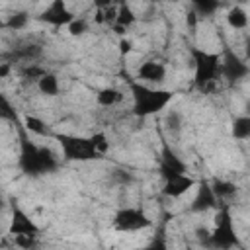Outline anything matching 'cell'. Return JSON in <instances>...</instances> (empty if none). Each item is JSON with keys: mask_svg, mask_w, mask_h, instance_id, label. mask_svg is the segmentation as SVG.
Returning <instances> with one entry per match:
<instances>
[{"mask_svg": "<svg viewBox=\"0 0 250 250\" xmlns=\"http://www.w3.org/2000/svg\"><path fill=\"white\" fill-rule=\"evenodd\" d=\"M113 227H115L117 230H123V232H137V230L148 229V227H150V219H148L141 209L127 207V209H121V211L115 215Z\"/></svg>", "mask_w": 250, "mask_h": 250, "instance_id": "6da1fadb", "label": "cell"}, {"mask_svg": "<svg viewBox=\"0 0 250 250\" xmlns=\"http://www.w3.org/2000/svg\"><path fill=\"white\" fill-rule=\"evenodd\" d=\"M61 146L62 152L68 160H88L96 158L98 154L94 152L90 139H74V137H61Z\"/></svg>", "mask_w": 250, "mask_h": 250, "instance_id": "7a4b0ae2", "label": "cell"}, {"mask_svg": "<svg viewBox=\"0 0 250 250\" xmlns=\"http://www.w3.org/2000/svg\"><path fill=\"white\" fill-rule=\"evenodd\" d=\"M170 100L168 92H156V90H146L143 88L141 94L137 96V111L139 113H152L158 111L160 107H164Z\"/></svg>", "mask_w": 250, "mask_h": 250, "instance_id": "3957f363", "label": "cell"}, {"mask_svg": "<svg viewBox=\"0 0 250 250\" xmlns=\"http://www.w3.org/2000/svg\"><path fill=\"white\" fill-rule=\"evenodd\" d=\"M193 186H195V180L193 178H189V176H186L182 172H172L168 176L164 188H162V193L168 195V197H172V199H176V197L186 195Z\"/></svg>", "mask_w": 250, "mask_h": 250, "instance_id": "277c9868", "label": "cell"}, {"mask_svg": "<svg viewBox=\"0 0 250 250\" xmlns=\"http://www.w3.org/2000/svg\"><path fill=\"white\" fill-rule=\"evenodd\" d=\"M74 18V14L64 6L62 0H55L45 12H43V20L53 23V25H66L70 20Z\"/></svg>", "mask_w": 250, "mask_h": 250, "instance_id": "5b68a950", "label": "cell"}, {"mask_svg": "<svg viewBox=\"0 0 250 250\" xmlns=\"http://www.w3.org/2000/svg\"><path fill=\"white\" fill-rule=\"evenodd\" d=\"M137 76L148 84H160L166 78V66L162 62H156V61H146L139 66Z\"/></svg>", "mask_w": 250, "mask_h": 250, "instance_id": "8992f818", "label": "cell"}, {"mask_svg": "<svg viewBox=\"0 0 250 250\" xmlns=\"http://www.w3.org/2000/svg\"><path fill=\"white\" fill-rule=\"evenodd\" d=\"M10 232L16 234V236H18V234H31V236H35V234H37V227L33 225L31 219H27V215H23V213L18 209V211H14Z\"/></svg>", "mask_w": 250, "mask_h": 250, "instance_id": "52a82bcc", "label": "cell"}, {"mask_svg": "<svg viewBox=\"0 0 250 250\" xmlns=\"http://www.w3.org/2000/svg\"><path fill=\"white\" fill-rule=\"evenodd\" d=\"M227 23L230 29L234 31H242L248 27V12L242 8V6H232L229 12H227Z\"/></svg>", "mask_w": 250, "mask_h": 250, "instance_id": "ba28073f", "label": "cell"}, {"mask_svg": "<svg viewBox=\"0 0 250 250\" xmlns=\"http://www.w3.org/2000/svg\"><path fill=\"white\" fill-rule=\"evenodd\" d=\"M37 88H39V92H41L43 96L55 98V96L59 94V90H61V82H59V78H57L55 74L43 72V74L37 78Z\"/></svg>", "mask_w": 250, "mask_h": 250, "instance_id": "9c48e42d", "label": "cell"}, {"mask_svg": "<svg viewBox=\"0 0 250 250\" xmlns=\"http://www.w3.org/2000/svg\"><path fill=\"white\" fill-rule=\"evenodd\" d=\"M123 100V94L117 90V88H104L96 94V102L98 105L102 107H111V105H117L119 102Z\"/></svg>", "mask_w": 250, "mask_h": 250, "instance_id": "30bf717a", "label": "cell"}, {"mask_svg": "<svg viewBox=\"0 0 250 250\" xmlns=\"http://www.w3.org/2000/svg\"><path fill=\"white\" fill-rule=\"evenodd\" d=\"M232 135L238 141H246L250 137V117L246 115H238L232 123Z\"/></svg>", "mask_w": 250, "mask_h": 250, "instance_id": "8fae6325", "label": "cell"}, {"mask_svg": "<svg viewBox=\"0 0 250 250\" xmlns=\"http://www.w3.org/2000/svg\"><path fill=\"white\" fill-rule=\"evenodd\" d=\"M164 125H166V129H168L170 133H178V131H182V125H184V117H182V113L176 111V109H170V111L166 113V117H164Z\"/></svg>", "mask_w": 250, "mask_h": 250, "instance_id": "7c38bea8", "label": "cell"}, {"mask_svg": "<svg viewBox=\"0 0 250 250\" xmlns=\"http://www.w3.org/2000/svg\"><path fill=\"white\" fill-rule=\"evenodd\" d=\"M135 21H137V16L133 14V10H131L129 6H119V8H117L115 23H119V25H123V27H127V29H129Z\"/></svg>", "mask_w": 250, "mask_h": 250, "instance_id": "4fadbf2b", "label": "cell"}, {"mask_svg": "<svg viewBox=\"0 0 250 250\" xmlns=\"http://www.w3.org/2000/svg\"><path fill=\"white\" fill-rule=\"evenodd\" d=\"M66 31H68V35H72V37H80V35H84V33L88 31V21H86L84 18H72V20L66 23Z\"/></svg>", "mask_w": 250, "mask_h": 250, "instance_id": "5bb4252c", "label": "cell"}, {"mask_svg": "<svg viewBox=\"0 0 250 250\" xmlns=\"http://www.w3.org/2000/svg\"><path fill=\"white\" fill-rule=\"evenodd\" d=\"M25 129L31 131L33 135H45L47 133V125L43 119L35 117V115H25Z\"/></svg>", "mask_w": 250, "mask_h": 250, "instance_id": "9a60e30c", "label": "cell"}, {"mask_svg": "<svg viewBox=\"0 0 250 250\" xmlns=\"http://www.w3.org/2000/svg\"><path fill=\"white\" fill-rule=\"evenodd\" d=\"M90 145H92V148H94V152H96L98 156H102V154H105V152L109 150V141H107V137H105L104 133H96V135L90 139Z\"/></svg>", "mask_w": 250, "mask_h": 250, "instance_id": "2e32d148", "label": "cell"}, {"mask_svg": "<svg viewBox=\"0 0 250 250\" xmlns=\"http://www.w3.org/2000/svg\"><path fill=\"white\" fill-rule=\"evenodd\" d=\"M211 191H213L217 197H230V195L236 191V188H234V184H230V182H223V180H219V182L213 184Z\"/></svg>", "mask_w": 250, "mask_h": 250, "instance_id": "e0dca14e", "label": "cell"}, {"mask_svg": "<svg viewBox=\"0 0 250 250\" xmlns=\"http://www.w3.org/2000/svg\"><path fill=\"white\" fill-rule=\"evenodd\" d=\"M14 117H16V111L12 109L8 100L4 96H0V119H14Z\"/></svg>", "mask_w": 250, "mask_h": 250, "instance_id": "ac0fdd59", "label": "cell"}, {"mask_svg": "<svg viewBox=\"0 0 250 250\" xmlns=\"http://www.w3.org/2000/svg\"><path fill=\"white\" fill-rule=\"evenodd\" d=\"M27 23V16L23 14V12H20V14H14L12 18H10V21L6 23V27H12V29H20V27H23Z\"/></svg>", "mask_w": 250, "mask_h": 250, "instance_id": "d6986e66", "label": "cell"}, {"mask_svg": "<svg viewBox=\"0 0 250 250\" xmlns=\"http://www.w3.org/2000/svg\"><path fill=\"white\" fill-rule=\"evenodd\" d=\"M117 47H119V53H121V55H129V53H133V51H135V45H133V41H131L127 35L119 37Z\"/></svg>", "mask_w": 250, "mask_h": 250, "instance_id": "ffe728a7", "label": "cell"}, {"mask_svg": "<svg viewBox=\"0 0 250 250\" xmlns=\"http://www.w3.org/2000/svg\"><path fill=\"white\" fill-rule=\"evenodd\" d=\"M186 23L189 25V27H195L197 25V12H188V16H186Z\"/></svg>", "mask_w": 250, "mask_h": 250, "instance_id": "44dd1931", "label": "cell"}, {"mask_svg": "<svg viewBox=\"0 0 250 250\" xmlns=\"http://www.w3.org/2000/svg\"><path fill=\"white\" fill-rule=\"evenodd\" d=\"M10 72H12V64L10 62H0V78L10 76Z\"/></svg>", "mask_w": 250, "mask_h": 250, "instance_id": "7402d4cb", "label": "cell"}, {"mask_svg": "<svg viewBox=\"0 0 250 250\" xmlns=\"http://www.w3.org/2000/svg\"><path fill=\"white\" fill-rule=\"evenodd\" d=\"M94 21L96 23H105V20H104V10H102V6L96 10V14H94Z\"/></svg>", "mask_w": 250, "mask_h": 250, "instance_id": "603a6c76", "label": "cell"}, {"mask_svg": "<svg viewBox=\"0 0 250 250\" xmlns=\"http://www.w3.org/2000/svg\"><path fill=\"white\" fill-rule=\"evenodd\" d=\"M193 4H203V2H209V0H191Z\"/></svg>", "mask_w": 250, "mask_h": 250, "instance_id": "cb8c5ba5", "label": "cell"}, {"mask_svg": "<svg viewBox=\"0 0 250 250\" xmlns=\"http://www.w3.org/2000/svg\"><path fill=\"white\" fill-rule=\"evenodd\" d=\"M152 2H160V0H152Z\"/></svg>", "mask_w": 250, "mask_h": 250, "instance_id": "d4e9b609", "label": "cell"}, {"mask_svg": "<svg viewBox=\"0 0 250 250\" xmlns=\"http://www.w3.org/2000/svg\"><path fill=\"white\" fill-rule=\"evenodd\" d=\"M0 207H2V199H0Z\"/></svg>", "mask_w": 250, "mask_h": 250, "instance_id": "484cf974", "label": "cell"}]
</instances>
